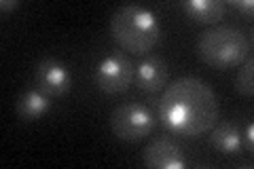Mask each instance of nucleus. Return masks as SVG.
I'll return each instance as SVG.
<instances>
[{
  "instance_id": "obj_14",
  "label": "nucleus",
  "mask_w": 254,
  "mask_h": 169,
  "mask_svg": "<svg viewBox=\"0 0 254 169\" xmlns=\"http://www.w3.org/2000/svg\"><path fill=\"white\" fill-rule=\"evenodd\" d=\"M242 135H244V146H246V150L252 152L254 150V125L252 123L246 125V131H242Z\"/></svg>"
},
{
  "instance_id": "obj_10",
  "label": "nucleus",
  "mask_w": 254,
  "mask_h": 169,
  "mask_svg": "<svg viewBox=\"0 0 254 169\" xmlns=\"http://www.w3.org/2000/svg\"><path fill=\"white\" fill-rule=\"evenodd\" d=\"M15 110H17V116L23 123H34L51 110V100L41 89H26L19 93Z\"/></svg>"
},
{
  "instance_id": "obj_11",
  "label": "nucleus",
  "mask_w": 254,
  "mask_h": 169,
  "mask_svg": "<svg viewBox=\"0 0 254 169\" xmlns=\"http://www.w3.org/2000/svg\"><path fill=\"white\" fill-rule=\"evenodd\" d=\"M210 144L222 155H240L244 148V135L242 129L235 123H222L218 127H212Z\"/></svg>"
},
{
  "instance_id": "obj_8",
  "label": "nucleus",
  "mask_w": 254,
  "mask_h": 169,
  "mask_svg": "<svg viewBox=\"0 0 254 169\" xmlns=\"http://www.w3.org/2000/svg\"><path fill=\"white\" fill-rule=\"evenodd\" d=\"M168 63L161 55H148V57L142 59L136 66V74H133V80L140 87L142 91L146 93H155L161 87H165L168 83Z\"/></svg>"
},
{
  "instance_id": "obj_3",
  "label": "nucleus",
  "mask_w": 254,
  "mask_h": 169,
  "mask_svg": "<svg viewBox=\"0 0 254 169\" xmlns=\"http://www.w3.org/2000/svg\"><path fill=\"white\" fill-rule=\"evenodd\" d=\"M252 40L235 26H214L197 36V55L214 70H229L250 57Z\"/></svg>"
},
{
  "instance_id": "obj_12",
  "label": "nucleus",
  "mask_w": 254,
  "mask_h": 169,
  "mask_svg": "<svg viewBox=\"0 0 254 169\" xmlns=\"http://www.w3.org/2000/svg\"><path fill=\"white\" fill-rule=\"evenodd\" d=\"M235 89H237V93L246 95V98H250L254 93V61H252V57H248L242 63V68L235 76Z\"/></svg>"
},
{
  "instance_id": "obj_6",
  "label": "nucleus",
  "mask_w": 254,
  "mask_h": 169,
  "mask_svg": "<svg viewBox=\"0 0 254 169\" xmlns=\"http://www.w3.org/2000/svg\"><path fill=\"white\" fill-rule=\"evenodd\" d=\"M142 163L150 169H185L189 161L180 144L168 135H157L142 150Z\"/></svg>"
},
{
  "instance_id": "obj_9",
  "label": "nucleus",
  "mask_w": 254,
  "mask_h": 169,
  "mask_svg": "<svg viewBox=\"0 0 254 169\" xmlns=\"http://www.w3.org/2000/svg\"><path fill=\"white\" fill-rule=\"evenodd\" d=\"M180 6L190 21L203 23V26H214L222 21L229 9L225 0H185Z\"/></svg>"
},
{
  "instance_id": "obj_15",
  "label": "nucleus",
  "mask_w": 254,
  "mask_h": 169,
  "mask_svg": "<svg viewBox=\"0 0 254 169\" xmlns=\"http://www.w3.org/2000/svg\"><path fill=\"white\" fill-rule=\"evenodd\" d=\"M19 6H21L19 0H0V11H2V15L11 13L15 9H19Z\"/></svg>"
},
{
  "instance_id": "obj_13",
  "label": "nucleus",
  "mask_w": 254,
  "mask_h": 169,
  "mask_svg": "<svg viewBox=\"0 0 254 169\" xmlns=\"http://www.w3.org/2000/svg\"><path fill=\"white\" fill-rule=\"evenodd\" d=\"M229 4H233L235 9H240L246 17H252V11H254V2H252V0H231Z\"/></svg>"
},
{
  "instance_id": "obj_5",
  "label": "nucleus",
  "mask_w": 254,
  "mask_h": 169,
  "mask_svg": "<svg viewBox=\"0 0 254 169\" xmlns=\"http://www.w3.org/2000/svg\"><path fill=\"white\" fill-rule=\"evenodd\" d=\"M133 74H136V68L127 59V55L113 53V55H106V57L95 66L93 80L100 91L117 95V93H123L127 87L131 85Z\"/></svg>"
},
{
  "instance_id": "obj_7",
  "label": "nucleus",
  "mask_w": 254,
  "mask_h": 169,
  "mask_svg": "<svg viewBox=\"0 0 254 169\" xmlns=\"http://www.w3.org/2000/svg\"><path fill=\"white\" fill-rule=\"evenodd\" d=\"M36 85L49 98H60L72 87V72L58 57H43L36 63Z\"/></svg>"
},
{
  "instance_id": "obj_2",
  "label": "nucleus",
  "mask_w": 254,
  "mask_h": 169,
  "mask_svg": "<svg viewBox=\"0 0 254 169\" xmlns=\"http://www.w3.org/2000/svg\"><path fill=\"white\" fill-rule=\"evenodd\" d=\"M108 32L121 49L133 55H146L161 40L159 17L140 4L119 6L108 19Z\"/></svg>"
},
{
  "instance_id": "obj_1",
  "label": "nucleus",
  "mask_w": 254,
  "mask_h": 169,
  "mask_svg": "<svg viewBox=\"0 0 254 169\" xmlns=\"http://www.w3.org/2000/svg\"><path fill=\"white\" fill-rule=\"evenodd\" d=\"M218 98L205 80L182 76L161 93L157 114L172 133L182 138H201L218 120Z\"/></svg>"
},
{
  "instance_id": "obj_4",
  "label": "nucleus",
  "mask_w": 254,
  "mask_h": 169,
  "mask_svg": "<svg viewBox=\"0 0 254 169\" xmlns=\"http://www.w3.org/2000/svg\"><path fill=\"white\" fill-rule=\"evenodd\" d=\"M110 131L121 142H140L148 138L157 127V118L146 106L136 102L119 104L108 118Z\"/></svg>"
}]
</instances>
